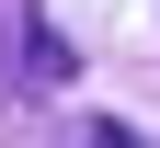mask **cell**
<instances>
[{
    "instance_id": "2",
    "label": "cell",
    "mask_w": 160,
    "mask_h": 148,
    "mask_svg": "<svg viewBox=\"0 0 160 148\" xmlns=\"http://www.w3.org/2000/svg\"><path fill=\"white\" fill-rule=\"evenodd\" d=\"M92 148H137V137H126V125H92Z\"/></svg>"
},
{
    "instance_id": "1",
    "label": "cell",
    "mask_w": 160,
    "mask_h": 148,
    "mask_svg": "<svg viewBox=\"0 0 160 148\" xmlns=\"http://www.w3.org/2000/svg\"><path fill=\"white\" fill-rule=\"evenodd\" d=\"M23 23H34V0H0V114H12V103H23Z\"/></svg>"
}]
</instances>
